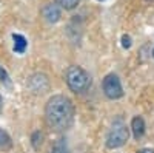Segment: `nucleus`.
I'll return each instance as SVG.
<instances>
[{
	"instance_id": "nucleus-1",
	"label": "nucleus",
	"mask_w": 154,
	"mask_h": 153,
	"mask_svg": "<svg viewBox=\"0 0 154 153\" xmlns=\"http://www.w3.org/2000/svg\"><path fill=\"white\" fill-rule=\"evenodd\" d=\"M45 121L54 132H65L74 121V105L69 97L54 94L45 105Z\"/></svg>"
},
{
	"instance_id": "nucleus-2",
	"label": "nucleus",
	"mask_w": 154,
	"mask_h": 153,
	"mask_svg": "<svg viewBox=\"0 0 154 153\" xmlns=\"http://www.w3.org/2000/svg\"><path fill=\"white\" fill-rule=\"evenodd\" d=\"M65 81L69 87V90L74 93H85L89 85H91V78L89 74L80 68V67H68L66 73H65Z\"/></svg>"
},
{
	"instance_id": "nucleus-3",
	"label": "nucleus",
	"mask_w": 154,
	"mask_h": 153,
	"mask_svg": "<svg viewBox=\"0 0 154 153\" xmlns=\"http://www.w3.org/2000/svg\"><path fill=\"white\" fill-rule=\"evenodd\" d=\"M128 136H130V133H128L126 125L120 121L114 122V125L111 127V130L106 136V147L108 148H119V147L125 145L128 142Z\"/></svg>"
},
{
	"instance_id": "nucleus-4",
	"label": "nucleus",
	"mask_w": 154,
	"mask_h": 153,
	"mask_svg": "<svg viewBox=\"0 0 154 153\" xmlns=\"http://www.w3.org/2000/svg\"><path fill=\"white\" fill-rule=\"evenodd\" d=\"M102 88L103 93L108 99H120L123 96V88L120 84V79L116 74H106L103 82H102Z\"/></svg>"
},
{
	"instance_id": "nucleus-5",
	"label": "nucleus",
	"mask_w": 154,
	"mask_h": 153,
	"mask_svg": "<svg viewBox=\"0 0 154 153\" xmlns=\"http://www.w3.org/2000/svg\"><path fill=\"white\" fill-rule=\"evenodd\" d=\"M28 85H29L31 90L34 93H37V94H42V93H45V91L49 90L48 78H46L45 74H40V73L32 74L31 78H29V81H28Z\"/></svg>"
},
{
	"instance_id": "nucleus-6",
	"label": "nucleus",
	"mask_w": 154,
	"mask_h": 153,
	"mask_svg": "<svg viewBox=\"0 0 154 153\" xmlns=\"http://www.w3.org/2000/svg\"><path fill=\"white\" fill-rule=\"evenodd\" d=\"M42 16L48 23H57L62 17V11L57 3H46L42 8Z\"/></svg>"
},
{
	"instance_id": "nucleus-7",
	"label": "nucleus",
	"mask_w": 154,
	"mask_h": 153,
	"mask_svg": "<svg viewBox=\"0 0 154 153\" xmlns=\"http://www.w3.org/2000/svg\"><path fill=\"white\" fill-rule=\"evenodd\" d=\"M131 130H133V135H134L136 139L142 138L143 133H145V121H143V118H140V116L133 118V121H131Z\"/></svg>"
},
{
	"instance_id": "nucleus-8",
	"label": "nucleus",
	"mask_w": 154,
	"mask_h": 153,
	"mask_svg": "<svg viewBox=\"0 0 154 153\" xmlns=\"http://www.w3.org/2000/svg\"><path fill=\"white\" fill-rule=\"evenodd\" d=\"M12 40H14V45H12V49L17 54H23L28 48V42L22 34H12Z\"/></svg>"
},
{
	"instance_id": "nucleus-9",
	"label": "nucleus",
	"mask_w": 154,
	"mask_h": 153,
	"mask_svg": "<svg viewBox=\"0 0 154 153\" xmlns=\"http://www.w3.org/2000/svg\"><path fill=\"white\" fill-rule=\"evenodd\" d=\"M11 145H12V141H11L9 135L5 130L0 129V148H2V150H8V148H11Z\"/></svg>"
},
{
	"instance_id": "nucleus-10",
	"label": "nucleus",
	"mask_w": 154,
	"mask_h": 153,
	"mask_svg": "<svg viewBox=\"0 0 154 153\" xmlns=\"http://www.w3.org/2000/svg\"><path fill=\"white\" fill-rule=\"evenodd\" d=\"M49 153H68V147H66L65 139H59V141H56V144L53 145V148H51Z\"/></svg>"
},
{
	"instance_id": "nucleus-11",
	"label": "nucleus",
	"mask_w": 154,
	"mask_h": 153,
	"mask_svg": "<svg viewBox=\"0 0 154 153\" xmlns=\"http://www.w3.org/2000/svg\"><path fill=\"white\" fill-rule=\"evenodd\" d=\"M80 0H56V3L63 8V9H74L77 5H79Z\"/></svg>"
},
{
	"instance_id": "nucleus-12",
	"label": "nucleus",
	"mask_w": 154,
	"mask_h": 153,
	"mask_svg": "<svg viewBox=\"0 0 154 153\" xmlns=\"http://www.w3.org/2000/svg\"><path fill=\"white\" fill-rule=\"evenodd\" d=\"M42 138H43V136H42V133L38 132V130L31 135V144H32L34 148H38V145L42 144Z\"/></svg>"
},
{
	"instance_id": "nucleus-13",
	"label": "nucleus",
	"mask_w": 154,
	"mask_h": 153,
	"mask_svg": "<svg viewBox=\"0 0 154 153\" xmlns=\"http://www.w3.org/2000/svg\"><path fill=\"white\" fill-rule=\"evenodd\" d=\"M0 82L2 84H9V74L2 65H0Z\"/></svg>"
},
{
	"instance_id": "nucleus-14",
	"label": "nucleus",
	"mask_w": 154,
	"mask_h": 153,
	"mask_svg": "<svg viewBox=\"0 0 154 153\" xmlns=\"http://www.w3.org/2000/svg\"><path fill=\"white\" fill-rule=\"evenodd\" d=\"M122 46L123 48H131V37L130 36H126V34L122 36Z\"/></svg>"
},
{
	"instance_id": "nucleus-15",
	"label": "nucleus",
	"mask_w": 154,
	"mask_h": 153,
	"mask_svg": "<svg viewBox=\"0 0 154 153\" xmlns=\"http://www.w3.org/2000/svg\"><path fill=\"white\" fill-rule=\"evenodd\" d=\"M137 153H154L152 148H142V150H139Z\"/></svg>"
},
{
	"instance_id": "nucleus-16",
	"label": "nucleus",
	"mask_w": 154,
	"mask_h": 153,
	"mask_svg": "<svg viewBox=\"0 0 154 153\" xmlns=\"http://www.w3.org/2000/svg\"><path fill=\"white\" fill-rule=\"evenodd\" d=\"M2 108H3V97L0 94V113H2Z\"/></svg>"
},
{
	"instance_id": "nucleus-17",
	"label": "nucleus",
	"mask_w": 154,
	"mask_h": 153,
	"mask_svg": "<svg viewBox=\"0 0 154 153\" xmlns=\"http://www.w3.org/2000/svg\"><path fill=\"white\" fill-rule=\"evenodd\" d=\"M152 57H154V49H152Z\"/></svg>"
},
{
	"instance_id": "nucleus-18",
	"label": "nucleus",
	"mask_w": 154,
	"mask_h": 153,
	"mask_svg": "<svg viewBox=\"0 0 154 153\" xmlns=\"http://www.w3.org/2000/svg\"><path fill=\"white\" fill-rule=\"evenodd\" d=\"M99 2H103V0H99Z\"/></svg>"
},
{
	"instance_id": "nucleus-19",
	"label": "nucleus",
	"mask_w": 154,
	"mask_h": 153,
	"mask_svg": "<svg viewBox=\"0 0 154 153\" xmlns=\"http://www.w3.org/2000/svg\"><path fill=\"white\" fill-rule=\"evenodd\" d=\"M148 2H152V0H148Z\"/></svg>"
}]
</instances>
